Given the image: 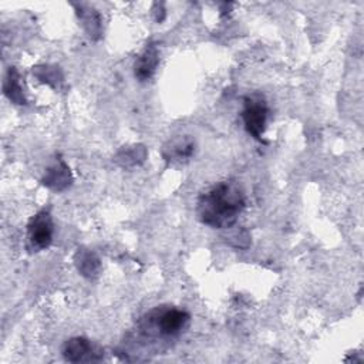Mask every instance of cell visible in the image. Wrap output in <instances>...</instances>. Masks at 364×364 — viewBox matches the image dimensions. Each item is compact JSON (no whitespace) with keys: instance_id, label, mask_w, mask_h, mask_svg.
<instances>
[{"instance_id":"7a4b0ae2","label":"cell","mask_w":364,"mask_h":364,"mask_svg":"<svg viewBox=\"0 0 364 364\" xmlns=\"http://www.w3.org/2000/svg\"><path fill=\"white\" fill-rule=\"evenodd\" d=\"M188 311L176 307L158 306L139 317L138 334L145 340H169L178 337L189 324Z\"/></svg>"},{"instance_id":"3957f363","label":"cell","mask_w":364,"mask_h":364,"mask_svg":"<svg viewBox=\"0 0 364 364\" xmlns=\"http://www.w3.org/2000/svg\"><path fill=\"white\" fill-rule=\"evenodd\" d=\"M242 119L246 132L253 136L256 141L266 144L263 139V134L266 129L269 107L266 98L260 92H252L243 97V109Z\"/></svg>"},{"instance_id":"8992f818","label":"cell","mask_w":364,"mask_h":364,"mask_svg":"<svg viewBox=\"0 0 364 364\" xmlns=\"http://www.w3.org/2000/svg\"><path fill=\"white\" fill-rule=\"evenodd\" d=\"M41 183L53 191H57V192L67 189L73 183L71 171H70L68 165L64 162V159L57 158L55 162L46 169Z\"/></svg>"},{"instance_id":"5b68a950","label":"cell","mask_w":364,"mask_h":364,"mask_svg":"<svg viewBox=\"0 0 364 364\" xmlns=\"http://www.w3.org/2000/svg\"><path fill=\"white\" fill-rule=\"evenodd\" d=\"M61 354L64 360L70 363L95 361L102 357V350L92 346V343L84 337H71L63 344Z\"/></svg>"},{"instance_id":"9c48e42d","label":"cell","mask_w":364,"mask_h":364,"mask_svg":"<svg viewBox=\"0 0 364 364\" xmlns=\"http://www.w3.org/2000/svg\"><path fill=\"white\" fill-rule=\"evenodd\" d=\"M74 264L81 276L84 277H95L101 270L100 257L87 247H78L74 255Z\"/></svg>"},{"instance_id":"ba28073f","label":"cell","mask_w":364,"mask_h":364,"mask_svg":"<svg viewBox=\"0 0 364 364\" xmlns=\"http://www.w3.org/2000/svg\"><path fill=\"white\" fill-rule=\"evenodd\" d=\"M193 152H195V141L188 135L169 141L162 149L164 158L171 162L186 161L193 155Z\"/></svg>"},{"instance_id":"4fadbf2b","label":"cell","mask_w":364,"mask_h":364,"mask_svg":"<svg viewBox=\"0 0 364 364\" xmlns=\"http://www.w3.org/2000/svg\"><path fill=\"white\" fill-rule=\"evenodd\" d=\"M33 74L41 82H46L54 88L60 87V84L64 81L61 70L55 65H38V67L33 68Z\"/></svg>"},{"instance_id":"30bf717a","label":"cell","mask_w":364,"mask_h":364,"mask_svg":"<svg viewBox=\"0 0 364 364\" xmlns=\"http://www.w3.org/2000/svg\"><path fill=\"white\" fill-rule=\"evenodd\" d=\"M77 16L81 20V24L87 34L92 40H98L101 37V17L98 11L85 4H75Z\"/></svg>"},{"instance_id":"8fae6325","label":"cell","mask_w":364,"mask_h":364,"mask_svg":"<svg viewBox=\"0 0 364 364\" xmlns=\"http://www.w3.org/2000/svg\"><path fill=\"white\" fill-rule=\"evenodd\" d=\"M3 91L4 95L16 105H24L26 97L23 94V88L20 84V74L16 70V67H10L6 73L4 81H3Z\"/></svg>"},{"instance_id":"6da1fadb","label":"cell","mask_w":364,"mask_h":364,"mask_svg":"<svg viewBox=\"0 0 364 364\" xmlns=\"http://www.w3.org/2000/svg\"><path fill=\"white\" fill-rule=\"evenodd\" d=\"M246 206V196L236 181H223L200 193L196 213L203 225L216 229L230 228Z\"/></svg>"},{"instance_id":"7c38bea8","label":"cell","mask_w":364,"mask_h":364,"mask_svg":"<svg viewBox=\"0 0 364 364\" xmlns=\"http://www.w3.org/2000/svg\"><path fill=\"white\" fill-rule=\"evenodd\" d=\"M146 158V149L144 145H132V146H124L118 151L115 155V162H118L121 166L131 168L141 165Z\"/></svg>"},{"instance_id":"277c9868","label":"cell","mask_w":364,"mask_h":364,"mask_svg":"<svg viewBox=\"0 0 364 364\" xmlns=\"http://www.w3.org/2000/svg\"><path fill=\"white\" fill-rule=\"evenodd\" d=\"M54 223L50 210L41 209L27 223V242L31 252L47 249L53 242Z\"/></svg>"},{"instance_id":"52a82bcc","label":"cell","mask_w":364,"mask_h":364,"mask_svg":"<svg viewBox=\"0 0 364 364\" xmlns=\"http://www.w3.org/2000/svg\"><path fill=\"white\" fill-rule=\"evenodd\" d=\"M159 64V51L155 44H148L134 64V74L139 81L149 80Z\"/></svg>"}]
</instances>
